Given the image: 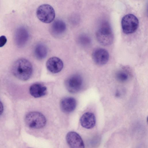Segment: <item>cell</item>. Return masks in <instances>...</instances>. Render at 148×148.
Here are the masks:
<instances>
[{
    "mask_svg": "<svg viewBox=\"0 0 148 148\" xmlns=\"http://www.w3.org/2000/svg\"><path fill=\"white\" fill-rule=\"evenodd\" d=\"M34 53L35 56L38 60L45 58L48 53V50L46 45L42 43L37 44L35 47Z\"/></svg>",
    "mask_w": 148,
    "mask_h": 148,
    "instance_id": "15",
    "label": "cell"
},
{
    "mask_svg": "<svg viewBox=\"0 0 148 148\" xmlns=\"http://www.w3.org/2000/svg\"><path fill=\"white\" fill-rule=\"evenodd\" d=\"M121 25L124 33L126 34H131L137 29L139 25L138 20L133 14H127L122 18Z\"/></svg>",
    "mask_w": 148,
    "mask_h": 148,
    "instance_id": "5",
    "label": "cell"
},
{
    "mask_svg": "<svg viewBox=\"0 0 148 148\" xmlns=\"http://www.w3.org/2000/svg\"><path fill=\"white\" fill-rule=\"evenodd\" d=\"M66 140L70 148H84L83 141L77 132L71 131L67 134Z\"/></svg>",
    "mask_w": 148,
    "mask_h": 148,
    "instance_id": "8",
    "label": "cell"
},
{
    "mask_svg": "<svg viewBox=\"0 0 148 148\" xmlns=\"http://www.w3.org/2000/svg\"><path fill=\"white\" fill-rule=\"evenodd\" d=\"M46 66L48 70L53 73L60 71L63 67V63L62 60L56 57H53L47 61Z\"/></svg>",
    "mask_w": 148,
    "mask_h": 148,
    "instance_id": "10",
    "label": "cell"
},
{
    "mask_svg": "<svg viewBox=\"0 0 148 148\" xmlns=\"http://www.w3.org/2000/svg\"><path fill=\"white\" fill-rule=\"evenodd\" d=\"M4 108L2 103L0 101V116L2 114Z\"/></svg>",
    "mask_w": 148,
    "mask_h": 148,
    "instance_id": "19",
    "label": "cell"
},
{
    "mask_svg": "<svg viewBox=\"0 0 148 148\" xmlns=\"http://www.w3.org/2000/svg\"><path fill=\"white\" fill-rule=\"evenodd\" d=\"M25 121L28 127L36 129L44 127L47 122L45 116L42 113L36 111L31 112L27 114Z\"/></svg>",
    "mask_w": 148,
    "mask_h": 148,
    "instance_id": "3",
    "label": "cell"
},
{
    "mask_svg": "<svg viewBox=\"0 0 148 148\" xmlns=\"http://www.w3.org/2000/svg\"><path fill=\"white\" fill-rule=\"evenodd\" d=\"M77 102L74 98L67 97L63 98L60 102V107L64 112L69 113L73 111L76 107Z\"/></svg>",
    "mask_w": 148,
    "mask_h": 148,
    "instance_id": "11",
    "label": "cell"
},
{
    "mask_svg": "<svg viewBox=\"0 0 148 148\" xmlns=\"http://www.w3.org/2000/svg\"><path fill=\"white\" fill-rule=\"evenodd\" d=\"M83 84L82 77L78 74L73 75L69 77L65 82L66 87L68 90L72 93L79 92L81 89Z\"/></svg>",
    "mask_w": 148,
    "mask_h": 148,
    "instance_id": "6",
    "label": "cell"
},
{
    "mask_svg": "<svg viewBox=\"0 0 148 148\" xmlns=\"http://www.w3.org/2000/svg\"><path fill=\"white\" fill-rule=\"evenodd\" d=\"M29 37L28 31L25 27L20 26L17 28L14 33V40L16 46L19 48L24 46Z\"/></svg>",
    "mask_w": 148,
    "mask_h": 148,
    "instance_id": "7",
    "label": "cell"
},
{
    "mask_svg": "<svg viewBox=\"0 0 148 148\" xmlns=\"http://www.w3.org/2000/svg\"><path fill=\"white\" fill-rule=\"evenodd\" d=\"M92 56L94 62L99 65L106 64L108 62L109 58L108 51L102 48H98L95 50Z\"/></svg>",
    "mask_w": 148,
    "mask_h": 148,
    "instance_id": "9",
    "label": "cell"
},
{
    "mask_svg": "<svg viewBox=\"0 0 148 148\" xmlns=\"http://www.w3.org/2000/svg\"><path fill=\"white\" fill-rule=\"evenodd\" d=\"M78 40L79 43L84 46H88L91 42L90 37L87 35L85 34L80 35L79 37Z\"/></svg>",
    "mask_w": 148,
    "mask_h": 148,
    "instance_id": "16",
    "label": "cell"
},
{
    "mask_svg": "<svg viewBox=\"0 0 148 148\" xmlns=\"http://www.w3.org/2000/svg\"><path fill=\"white\" fill-rule=\"evenodd\" d=\"M12 71L13 75L18 79L26 81L30 77L32 74L33 67L28 60L25 58H20L14 63Z\"/></svg>",
    "mask_w": 148,
    "mask_h": 148,
    "instance_id": "1",
    "label": "cell"
},
{
    "mask_svg": "<svg viewBox=\"0 0 148 148\" xmlns=\"http://www.w3.org/2000/svg\"><path fill=\"white\" fill-rule=\"evenodd\" d=\"M128 75L127 73L123 71H119L116 74V78L119 81L124 82L128 79Z\"/></svg>",
    "mask_w": 148,
    "mask_h": 148,
    "instance_id": "17",
    "label": "cell"
},
{
    "mask_svg": "<svg viewBox=\"0 0 148 148\" xmlns=\"http://www.w3.org/2000/svg\"><path fill=\"white\" fill-rule=\"evenodd\" d=\"M7 42V39L4 36H0V47H3Z\"/></svg>",
    "mask_w": 148,
    "mask_h": 148,
    "instance_id": "18",
    "label": "cell"
},
{
    "mask_svg": "<svg viewBox=\"0 0 148 148\" xmlns=\"http://www.w3.org/2000/svg\"><path fill=\"white\" fill-rule=\"evenodd\" d=\"M29 92L32 96L35 98H38L45 95L47 92L46 87L38 83L32 85L29 89Z\"/></svg>",
    "mask_w": 148,
    "mask_h": 148,
    "instance_id": "14",
    "label": "cell"
},
{
    "mask_svg": "<svg viewBox=\"0 0 148 148\" xmlns=\"http://www.w3.org/2000/svg\"><path fill=\"white\" fill-rule=\"evenodd\" d=\"M36 15L41 21L49 23L54 20L55 13L52 6L49 4H45L40 5L36 11Z\"/></svg>",
    "mask_w": 148,
    "mask_h": 148,
    "instance_id": "4",
    "label": "cell"
},
{
    "mask_svg": "<svg viewBox=\"0 0 148 148\" xmlns=\"http://www.w3.org/2000/svg\"><path fill=\"white\" fill-rule=\"evenodd\" d=\"M98 42L104 46L111 45L113 40V35L110 25L108 22L104 21L100 25L96 33Z\"/></svg>",
    "mask_w": 148,
    "mask_h": 148,
    "instance_id": "2",
    "label": "cell"
},
{
    "mask_svg": "<svg viewBox=\"0 0 148 148\" xmlns=\"http://www.w3.org/2000/svg\"><path fill=\"white\" fill-rule=\"evenodd\" d=\"M80 121L81 125L83 127L90 129L95 126L96 118L93 113L88 112L82 115L80 119Z\"/></svg>",
    "mask_w": 148,
    "mask_h": 148,
    "instance_id": "12",
    "label": "cell"
},
{
    "mask_svg": "<svg viewBox=\"0 0 148 148\" xmlns=\"http://www.w3.org/2000/svg\"><path fill=\"white\" fill-rule=\"evenodd\" d=\"M66 26L65 23L60 19L55 20L52 23L51 27V32L54 36H61L65 32Z\"/></svg>",
    "mask_w": 148,
    "mask_h": 148,
    "instance_id": "13",
    "label": "cell"
}]
</instances>
